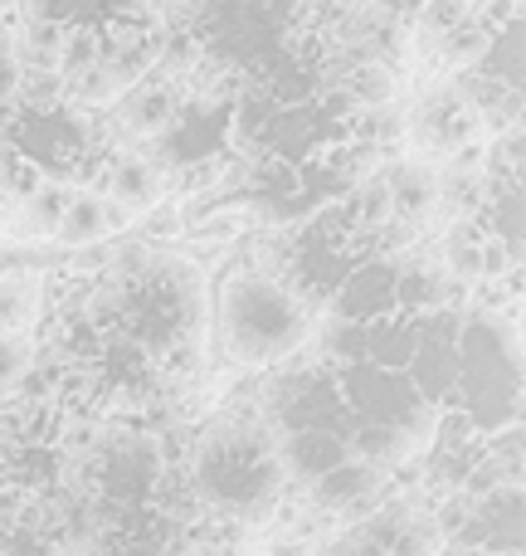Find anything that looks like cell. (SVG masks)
<instances>
[{
    "label": "cell",
    "mask_w": 526,
    "mask_h": 556,
    "mask_svg": "<svg viewBox=\"0 0 526 556\" xmlns=\"http://www.w3.org/2000/svg\"><path fill=\"white\" fill-rule=\"evenodd\" d=\"M113 162L98 108L64 84H25L0 103V195L20 201L35 186H98Z\"/></svg>",
    "instance_id": "6da1fadb"
},
{
    "label": "cell",
    "mask_w": 526,
    "mask_h": 556,
    "mask_svg": "<svg viewBox=\"0 0 526 556\" xmlns=\"http://www.w3.org/2000/svg\"><path fill=\"white\" fill-rule=\"evenodd\" d=\"M176 39L185 68L210 74L215 88L234 84V93L287 59L332 49L317 25V0H185Z\"/></svg>",
    "instance_id": "7a4b0ae2"
},
{
    "label": "cell",
    "mask_w": 526,
    "mask_h": 556,
    "mask_svg": "<svg viewBox=\"0 0 526 556\" xmlns=\"http://www.w3.org/2000/svg\"><path fill=\"white\" fill-rule=\"evenodd\" d=\"M210 332L230 366L273 371L312 342L317 317L293 278L268 269H234L220 278L210 298Z\"/></svg>",
    "instance_id": "3957f363"
},
{
    "label": "cell",
    "mask_w": 526,
    "mask_h": 556,
    "mask_svg": "<svg viewBox=\"0 0 526 556\" xmlns=\"http://www.w3.org/2000/svg\"><path fill=\"white\" fill-rule=\"evenodd\" d=\"M29 45L74 64H132L152 68L162 49V5L156 0H20Z\"/></svg>",
    "instance_id": "277c9868"
},
{
    "label": "cell",
    "mask_w": 526,
    "mask_h": 556,
    "mask_svg": "<svg viewBox=\"0 0 526 556\" xmlns=\"http://www.w3.org/2000/svg\"><path fill=\"white\" fill-rule=\"evenodd\" d=\"M287 479V459L254 420H220L195 440L191 483L224 518H264Z\"/></svg>",
    "instance_id": "5b68a950"
},
{
    "label": "cell",
    "mask_w": 526,
    "mask_h": 556,
    "mask_svg": "<svg viewBox=\"0 0 526 556\" xmlns=\"http://www.w3.org/2000/svg\"><path fill=\"white\" fill-rule=\"evenodd\" d=\"M459 386L453 395L483 430H517L522 420V337L498 313H473L459 327Z\"/></svg>",
    "instance_id": "8992f818"
},
{
    "label": "cell",
    "mask_w": 526,
    "mask_h": 556,
    "mask_svg": "<svg viewBox=\"0 0 526 556\" xmlns=\"http://www.w3.org/2000/svg\"><path fill=\"white\" fill-rule=\"evenodd\" d=\"M185 98H191V84H185L181 74L152 68V74H142L117 98V127H123L127 137H137V142H152V137H162L166 123L181 113Z\"/></svg>",
    "instance_id": "52a82bcc"
},
{
    "label": "cell",
    "mask_w": 526,
    "mask_h": 556,
    "mask_svg": "<svg viewBox=\"0 0 526 556\" xmlns=\"http://www.w3.org/2000/svg\"><path fill=\"white\" fill-rule=\"evenodd\" d=\"M127 225H132V215L117 211L98 186H74V191L64 195V211H59V225L49 240H54L59 250H93V244L113 240L117 230H127Z\"/></svg>",
    "instance_id": "ba28073f"
},
{
    "label": "cell",
    "mask_w": 526,
    "mask_h": 556,
    "mask_svg": "<svg viewBox=\"0 0 526 556\" xmlns=\"http://www.w3.org/2000/svg\"><path fill=\"white\" fill-rule=\"evenodd\" d=\"M410 132L434 152H463L483 132V117L463 88H434L420 103V113H410Z\"/></svg>",
    "instance_id": "9c48e42d"
},
{
    "label": "cell",
    "mask_w": 526,
    "mask_h": 556,
    "mask_svg": "<svg viewBox=\"0 0 526 556\" xmlns=\"http://www.w3.org/2000/svg\"><path fill=\"white\" fill-rule=\"evenodd\" d=\"M166 186H171V176L162 172V162L152 152H113L98 191L137 220V215H152L166 201Z\"/></svg>",
    "instance_id": "30bf717a"
},
{
    "label": "cell",
    "mask_w": 526,
    "mask_h": 556,
    "mask_svg": "<svg viewBox=\"0 0 526 556\" xmlns=\"http://www.w3.org/2000/svg\"><path fill=\"white\" fill-rule=\"evenodd\" d=\"M385 191H390L395 225H405V230H420V225L434 220V211L444 205L439 172H429L424 162H395L390 172H385Z\"/></svg>",
    "instance_id": "8fae6325"
},
{
    "label": "cell",
    "mask_w": 526,
    "mask_h": 556,
    "mask_svg": "<svg viewBox=\"0 0 526 556\" xmlns=\"http://www.w3.org/2000/svg\"><path fill=\"white\" fill-rule=\"evenodd\" d=\"M375 493H381V469H371L356 454H342L336 464H326L322 473H312V498L332 513H356L371 508Z\"/></svg>",
    "instance_id": "7c38bea8"
},
{
    "label": "cell",
    "mask_w": 526,
    "mask_h": 556,
    "mask_svg": "<svg viewBox=\"0 0 526 556\" xmlns=\"http://www.w3.org/2000/svg\"><path fill=\"white\" fill-rule=\"evenodd\" d=\"M49 307V278L29 264L0 269V332H25L35 337V327L44 323Z\"/></svg>",
    "instance_id": "4fadbf2b"
},
{
    "label": "cell",
    "mask_w": 526,
    "mask_h": 556,
    "mask_svg": "<svg viewBox=\"0 0 526 556\" xmlns=\"http://www.w3.org/2000/svg\"><path fill=\"white\" fill-rule=\"evenodd\" d=\"M473 518H478L473 538H478L492 556L522 552V489H517V479H508V489H502V483H492L488 498L478 503V513H473Z\"/></svg>",
    "instance_id": "5bb4252c"
},
{
    "label": "cell",
    "mask_w": 526,
    "mask_h": 556,
    "mask_svg": "<svg viewBox=\"0 0 526 556\" xmlns=\"http://www.w3.org/2000/svg\"><path fill=\"white\" fill-rule=\"evenodd\" d=\"M35 356H39L35 337H25V332H0V391L15 395L20 386H25V376H29V366H35Z\"/></svg>",
    "instance_id": "9a60e30c"
},
{
    "label": "cell",
    "mask_w": 526,
    "mask_h": 556,
    "mask_svg": "<svg viewBox=\"0 0 526 556\" xmlns=\"http://www.w3.org/2000/svg\"><path fill=\"white\" fill-rule=\"evenodd\" d=\"M20 78H25V68H20V45H15V29H10L5 10H0V103L20 88Z\"/></svg>",
    "instance_id": "2e32d148"
},
{
    "label": "cell",
    "mask_w": 526,
    "mask_h": 556,
    "mask_svg": "<svg viewBox=\"0 0 526 556\" xmlns=\"http://www.w3.org/2000/svg\"><path fill=\"white\" fill-rule=\"evenodd\" d=\"M5 405H10V391H0V415H5Z\"/></svg>",
    "instance_id": "e0dca14e"
},
{
    "label": "cell",
    "mask_w": 526,
    "mask_h": 556,
    "mask_svg": "<svg viewBox=\"0 0 526 556\" xmlns=\"http://www.w3.org/2000/svg\"><path fill=\"white\" fill-rule=\"evenodd\" d=\"M0 215H5V195H0Z\"/></svg>",
    "instance_id": "ac0fdd59"
}]
</instances>
